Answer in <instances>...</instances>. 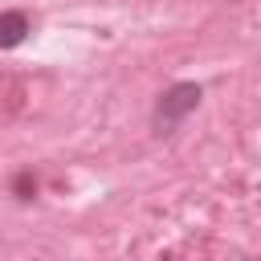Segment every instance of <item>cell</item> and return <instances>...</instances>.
<instances>
[{
    "label": "cell",
    "mask_w": 261,
    "mask_h": 261,
    "mask_svg": "<svg viewBox=\"0 0 261 261\" xmlns=\"http://www.w3.org/2000/svg\"><path fill=\"white\" fill-rule=\"evenodd\" d=\"M200 98H204V90H200L196 82H175V86H167V90L159 94L155 110H151V126H155L159 135L175 130V126L200 106Z\"/></svg>",
    "instance_id": "cell-1"
},
{
    "label": "cell",
    "mask_w": 261,
    "mask_h": 261,
    "mask_svg": "<svg viewBox=\"0 0 261 261\" xmlns=\"http://www.w3.org/2000/svg\"><path fill=\"white\" fill-rule=\"evenodd\" d=\"M33 33V20H29V12H20V8H8V12H0V49H16L24 37Z\"/></svg>",
    "instance_id": "cell-2"
},
{
    "label": "cell",
    "mask_w": 261,
    "mask_h": 261,
    "mask_svg": "<svg viewBox=\"0 0 261 261\" xmlns=\"http://www.w3.org/2000/svg\"><path fill=\"white\" fill-rule=\"evenodd\" d=\"M12 192H16L20 200H33V196H37V175H33V171H20V175L12 179Z\"/></svg>",
    "instance_id": "cell-3"
}]
</instances>
